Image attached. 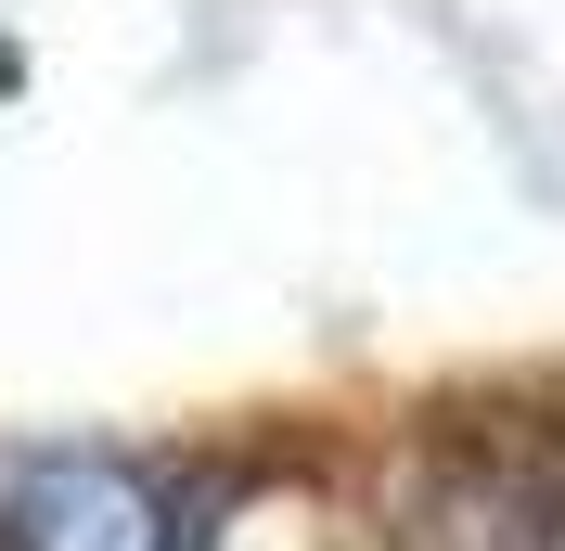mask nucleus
<instances>
[{
  "label": "nucleus",
  "instance_id": "f257e3e1",
  "mask_svg": "<svg viewBox=\"0 0 565 551\" xmlns=\"http://www.w3.org/2000/svg\"><path fill=\"white\" fill-rule=\"evenodd\" d=\"M0 551H180V514L129 449H0Z\"/></svg>",
  "mask_w": 565,
  "mask_h": 551
}]
</instances>
